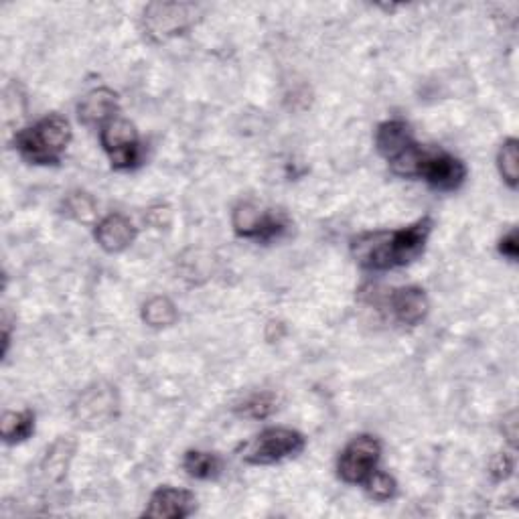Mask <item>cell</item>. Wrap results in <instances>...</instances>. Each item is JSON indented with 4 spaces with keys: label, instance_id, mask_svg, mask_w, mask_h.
<instances>
[{
    "label": "cell",
    "instance_id": "6da1fadb",
    "mask_svg": "<svg viewBox=\"0 0 519 519\" xmlns=\"http://www.w3.org/2000/svg\"><path fill=\"white\" fill-rule=\"evenodd\" d=\"M430 232L432 219L422 217L402 230L361 234L351 242V252L365 270L382 272L408 266L422 256Z\"/></svg>",
    "mask_w": 519,
    "mask_h": 519
},
{
    "label": "cell",
    "instance_id": "7a4b0ae2",
    "mask_svg": "<svg viewBox=\"0 0 519 519\" xmlns=\"http://www.w3.org/2000/svg\"><path fill=\"white\" fill-rule=\"evenodd\" d=\"M69 142V122L57 114H51L15 134L17 151L33 165H57L67 151Z\"/></svg>",
    "mask_w": 519,
    "mask_h": 519
},
{
    "label": "cell",
    "instance_id": "3957f363",
    "mask_svg": "<svg viewBox=\"0 0 519 519\" xmlns=\"http://www.w3.org/2000/svg\"><path fill=\"white\" fill-rule=\"evenodd\" d=\"M307 447V438L292 428H266L254 436L242 451V459L248 465L266 467L284 459L296 457Z\"/></svg>",
    "mask_w": 519,
    "mask_h": 519
},
{
    "label": "cell",
    "instance_id": "277c9868",
    "mask_svg": "<svg viewBox=\"0 0 519 519\" xmlns=\"http://www.w3.org/2000/svg\"><path fill=\"white\" fill-rule=\"evenodd\" d=\"M382 457V442L376 436L359 434L343 449L337 473L349 485H361L378 469Z\"/></svg>",
    "mask_w": 519,
    "mask_h": 519
},
{
    "label": "cell",
    "instance_id": "5b68a950",
    "mask_svg": "<svg viewBox=\"0 0 519 519\" xmlns=\"http://www.w3.org/2000/svg\"><path fill=\"white\" fill-rule=\"evenodd\" d=\"M199 17V7L185 3H157L144 9V31L155 41H167L171 37L189 31Z\"/></svg>",
    "mask_w": 519,
    "mask_h": 519
},
{
    "label": "cell",
    "instance_id": "8992f818",
    "mask_svg": "<svg viewBox=\"0 0 519 519\" xmlns=\"http://www.w3.org/2000/svg\"><path fill=\"white\" fill-rule=\"evenodd\" d=\"M288 228V221L282 213L272 209H262L252 201H244L234 209V230L240 238L270 242L280 238Z\"/></svg>",
    "mask_w": 519,
    "mask_h": 519
},
{
    "label": "cell",
    "instance_id": "52a82bcc",
    "mask_svg": "<svg viewBox=\"0 0 519 519\" xmlns=\"http://www.w3.org/2000/svg\"><path fill=\"white\" fill-rule=\"evenodd\" d=\"M100 140L114 169L128 171L140 163L142 153H140L138 132L134 124H130L128 120L114 118L112 122H108L100 130Z\"/></svg>",
    "mask_w": 519,
    "mask_h": 519
},
{
    "label": "cell",
    "instance_id": "ba28073f",
    "mask_svg": "<svg viewBox=\"0 0 519 519\" xmlns=\"http://www.w3.org/2000/svg\"><path fill=\"white\" fill-rule=\"evenodd\" d=\"M416 177L424 179L430 187L438 191H457L467 179V167L461 159L449 153L428 151V148H424Z\"/></svg>",
    "mask_w": 519,
    "mask_h": 519
},
{
    "label": "cell",
    "instance_id": "9c48e42d",
    "mask_svg": "<svg viewBox=\"0 0 519 519\" xmlns=\"http://www.w3.org/2000/svg\"><path fill=\"white\" fill-rule=\"evenodd\" d=\"M374 303L386 305L388 311L394 315V319L408 327L420 325L430 311L428 296L418 286H402V288L390 290L384 299H380V296L376 294Z\"/></svg>",
    "mask_w": 519,
    "mask_h": 519
},
{
    "label": "cell",
    "instance_id": "30bf717a",
    "mask_svg": "<svg viewBox=\"0 0 519 519\" xmlns=\"http://www.w3.org/2000/svg\"><path fill=\"white\" fill-rule=\"evenodd\" d=\"M197 507V499L187 489L161 487L151 495L142 515L155 519H183L189 517Z\"/></svg>",
    "mask_w": 519,
    "mask_h": 519
},
{
    "label": "cell",
    "instance_id": "8fae6325",
    "mask_svg": "<svg viewBox=\"0 0 519 519\" xmlns=\"http://www.w3.org/2000/svg\"><path fill=\"white\" fill-rule=\"evenodd\" d=\"M118 94L110 88H96L78 106L80 122L86 126H100L104 128L108 122L118 118Z\"/></svg>",
    "mask_w": 519,
    "mask_h": 519
},
{
    "label": "cell",
    "instance_id": "7c38bea8",
    "mask_svg": "<svg viewBox=\"0 0 519 519\" xmlns=\"http://www.w3.org/2000/svg\"><path fill=\"white\" fill-rule=\"evenodd\" d=\"M96 240H98L100 248H104L106 252L118 254L134 244L136 228L126 215L112 213V215L104 217L96 226Z\"/></svg>",
    "mask_w": 519,
    "mask_h": 519
},
{
    "label": "cell",
    "instance_id": "4fadbf2b",
    "mask_svg": "<svg viewBox=\"0 0 519 519\" xmlns=\"http://www.w3.org/2000/svg\"><path fill=\"white\" fill-rule=\"evenodd\" d=\"M116 392L110 386H94L90 388L80 402L76 404V416L82 422H94L104 424L116 414Z\"/></svg>",
    "mask_w": 519,
    "mask_h": 519
},
{
    "label": "cell",
    "instance_id": "5bb4252c",
    "mask_svg": "<svg viewBox=\"0 0 519 519\" xmlns=\"http://www.w3.org/2000/svg\"><path fill=\"white\" fill-rule=\"evenodd\" d=\"M410 142H414V136L406 122L388 120L378 126L376 146L386 161H392L396 155H400Z\"/></svg>",
    "mask_w": 519,
    "mask_h": 519
},
{
    "label": "cell",
    "instance_id": "9a60e30c",
    "mask_svg": "<svg viewBox=\"0 0 519 519\" xmlns=\"http://www.w3.org/2000/svg\"><path fill=\"white\" fill-rule=\"evenodd\" d=\"M73 453H76V444H73L67 438H59L45 455V461L41 465L43 475L51 481H61L67 473V467H69V461H71Z\"/></svg>",
    "mask_w": 519,
    "mask_h": 519
},
{
    "label": "cell",
    "instance_id": "2e32d148",
    "mask_svg": "<svg viewBox=\"0 0 519 519\" xmlns=\"http://www.w3.org/2000/svg\"><path fill=\"white\" fill-rule=\"evenodd\" d=\"M35 432V414L31 410L7 412L3 416V438L7 444L23 442Z\"/></svg>",
    "mask_w": 519,
    "mask_h": 519
},
{
    "label": "cell",
    "instance_id": "e0dca14e",
    "mask_svg": "<svg viewBox=\"0 0 519 519\" xmlns=\"http://www.w3.org/2000/svg\"><path fill=\"white\" fill-rule=\"evenodd\" d=\"M142 319L146 325H151L155 329L171 327L177 321V307L167 296H155V299H151L142 307Z\"/></svg>",
    "mask_w": 519,
    "mask_h": 519
},
{
    "label": "cell",
    "instance_id": "ac0fdd59",
    "mask_svg": "<svg viewBox=\"0 0 519 519\" xmlns=\"http://www.w3.org/2000/svg\"><path fill=\"white\" fill-rule=\"evenodd\" d=\"M185 471L201 481L215 479L221 473V461L217 455L203 453V451H189L183 459Z\"/></svg>",
    "mask_w": 519,
    "mask_h": 519
},
{
    "label": "cell",
    "instance_id": "d6986e66",
    "mask_svg": "<svg viewBox=\"0 0 519 519\" xmlns=\"http://www.w3.org/2000/svg\"><path fill=\"white\" fill-rule=\"evenodd\" d=\"M497 167L503 177V181L511 187L517 189V179H519V142L515 138H507L497 155Z\"/></svg>",
    "mask_w": 519,
    "mask_h": 519
},
{
    "label": "cell",
    "instance_id": "ffe728a7",
    "mask_svg": "<svg viewBox=\"0 0 519 519\" xmlns=\"http://www.w3.org/2000/svg\"><path fill=\"white\" fill-rule=\"evenodd\" d=\"M274 410H276V396L272 392H262V394H256V396L248 398L242 404L240 414L248 416V418H254V420H264Z\"/></svg>",
    "mask_w": 519,
    "mask_h": 519
},
{
    "label": "cell",
    "instance_id": "44dd1931",
    "mask_svg": "<svg viewBox=\"0 0 519 519\" xmlns=\"http://www.w3.org/2000/svg\"><path fill=\"white\" fill-rule=\"evenodd\" d=\"M365 487H367V493H369V497L372 499H376V501H388V499H392L394 495H396V479L392 477V475H388V473H384V471H374V475L369 477L365 483H363Z\"/></svg>",
    "mask_w": 519,
    "mask_h": 519
},
{
    "label": "cell",
    "instance_id": "7402d4cb",
    "mask_svg": "<svg viewBox=\"0 0 519 519\" xmlns=\"http://www.w3.org/2000/svg\"><path fill=\"white\" fill-rule=\"evenodd\" d=\"M65 213L78 221H90L96 215V203L88 193H73L65 201Z\"/></svg>",
    "mask_w": 519,
    "mask_h": 519
},
{
    "label": "cell",
    "instance_id": "603a6c76",
    "mask_svg": "<svg viewBox=\"0 0 519 519\" xmlns=\"http://www.w3.org/2000/svg\"><path fill=\"white\" fill-rule=\"evenodd\" d=\"M499 254L509 258L511 262L517 260L519 256V244H517V230H511L509 234H505L501 240H499Z\"/></svg>",
    "mask_w": 519,
    "mask_h": 519
},
{
    "label": "cell",
    "instance_id": "cb8c5ba5",
    "mask_svg": "<svg viewBox=\"0 0 519 519\" xmlns=\"http://www.w3.org/2000/svg\"><path fill=\"white\" fill-rule=\"evenodd\" d=\"M513 471V459L507 455H497L491 463V475L495 481H503L511 475Z\"/></svg>",
    "mask_w": 519,
    "mask_h": 519
}]
</instances>
